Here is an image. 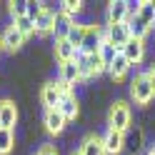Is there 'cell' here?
I'll use <instances>...</instances> for the list:
<instances>
[{"instance_id":"9a60e30c","label":"cell","mask_w":155,"mask_h":155,"mask_svg":"<svg viewBox=\"0 0 155 155\" xmlns=\"http://www.w3.org/2000/svg\"><path fill=\"white\" fill-rule=\"evenodd\" d=\"M130 63H128V58H125L123 53H118V58L113 60V65L108 68V75H110V80L113 83H118V80H123L125 75H128V70H130Z\"/></svg>"},{"instance_id":"8992f818","label":"cell","mask_w":155,"mask_h":155,"mask_svg":"<svg viewBox=\"0 0 155 155\" xmlns=\"http://www.w3.org/2000/svg\"><path fill=\"white\" fill-rule=\"evenodd\" d=\"M128 0H113L105 8V25H123L128 20Z\"/></svg>"},{"instance_id":"4316f807","label":"cell","mask_w":155,"mask_h":155,"mask_svg":"<svg viewBox=\"0 0 155 155\" xmlns=\"http://www.w3.org/2000/svg\"><path fill=\"white\" fill-rule=\"evenodd\" d=\"M10 15H13V20L28 15V0H15V3H10Z\"/></svg>"},{"instance_id":"7402d4cb","label":"cell","mask_w":155,"mask_h":155,"mask_svg":"<svg viewBox=\"0 0 155 155\" xmlns=\"http://www.w3.org/2000/svg\"><path fill=\"white\" fill-rule=\"evenodd\" d=\"M138 18H140V20H145L150 28H155V0H145V3H140Z\"/></svg>"},{"instance_id":"ffe728a7","label":"cell","mask_w":155,"mask_h":155,"mask_svg":"<svg viewBox=\"0 0 155 155\" xmlns=\"http://www.w3.org/2000/svg\"><path fill=\"white\" fill-rule=\"evenodd\" d=\"M13 28H15V30L25 38V40L35 35V20H30L28 15H23V18H15V20H13Z\"/></svg>"},{"instance_id":"30bf717a","label":"cell","mask_w":155,"mask_h":155,"mask_svg":"<svg viewBox=\"0 0 155 155\" xmlns=\"http://www.w3.org/2000/svg\"><path fill=\"white\" fill-rule=\"evenodd\" d=\"M120 53L128 58L130 65H138L143 58H145V40H135V38H130V40L120 48Z\"/></svg>"},{"instance_id":"3957f363","label":"cell","mask_w":155,"mask_h":155,"mask_svg":"<svg viewBox=\"0 0 155 155\" xmlns=\"http://www.w3.org/2000/svg\"><path fill=\"white\" fill-rule=\"evenodd\" d=\"M143 148H145V128L143 125H135L128 133H123V153L138 155Z\"/></svg>"},{"instance_id":"7a4b0ae2","label":"cell","mask_w":155,"mask_h":155,"mask_svg":"<svg viewBox=\"0 0 155 155\" xmlns=\"http://www.w3.org/2000/svg\"><path fill=\"white\" fill-rule=\"evenodd\" d=\"M130 98L138 103V105H143V108H148L150 100L155 98L153 85H150V80H148V75H145V73H138L130 80Z\"/></svg>"},{"instance_id":"5bb4252c","label":"cell","mask_w":155,"mask_h":155,"mask_svg":"<svg viewBox=\"0 0 155 155\" xmlns=\"http://www.w3.org/2000/svg\"><path fill=\"white\" fill-rule=\"evenodd\" d=\"M0 40H3V48H5V50H13V53H15V50H20V48L25 45V38H23V35H20V33H18L15 28H13V23L8 25L5 30H3Z\"/></svg>"},{"instance_id":"ac0fdd59","label":"cell","mask_w":155,"mask_h":155,"mask_svg":"<svg viewBox=\"0 0 155 155\" xmlns=\"http://www.w3.org/2000/svg\"><path fill=\"white\" fill-rule=\"evenodd\" d=\"M125 25H128V33H130V38H135V40H145V35L150 33V25L145 23V20H140L138 15L128 18V20H125Z\"/></svg>"},{"instance_id":"44dd1931","label":"cell","mask_w":155,"mask_h":155,"mask_svg":"<svg viewBox=\"0 0 155 155\" xmlns=\"http://www.w3.org/2000/svg\"><path fill=\"white\" fill-rule=\"evenodd\" d=\"M15 150V130L0 128V155H10Z\"/></svg>"},{"instance_id":"603a6c76","label":"cell","mask_w":155,"mask_h":155,"mask_svg":"<svg viewBox=\"0 0 155 155\" xmlns=\"http://www.w3.org/2000/svg\"><path fill=\"white\" fill-rule=\"evenodd\" d=\"M85 30H88V25H85V23H75V25H73V30L68 33L65 40L70 43L73 48H80V45H83V38H85Z\"/></svg>"},{"instance_id":"277c9868","label":"cell","mask_w":155,"mask_h":155,"mask_svg":"<svg viewBox=\"0 0 155 155\" xmlns=\"http://www.w3.org/2000/svg\"><path fill=\"white\" fill-rule=\"evenodd\" d=\"M63 93H65V90H63L55 80L43 83V88H40V103H43V108H45V110L58 108V105H60V100H63Z\"/></svg>"},{"instance_id":"83f0119b","label":"cell","mask_w":155,"mask_h":155,"mask_svg":"<svg viewBox=\"0 0 155 155\" xmlns=\"http://www.w3.org/2000/svg\"><path fill=\"white\" fill-rule=\"evenodd\" d=\"M35 155H60V150H58L55 145L45 143V145H40V148H38V153H35Z\"/></svg>"},{"instance_id":"7c38bea8","label":"cell","mask_w":155,"mask_h":155,"mask_svg":"<svg viewBox=\"0 0 155 155\" xmlns=\"http://www.w3.org/2000/svg\"><path fill=\"white\" fill-rule=\"evenodd\" d=\"M73 25H75V20L73 18H68L65 13H60L58 10V15H55V28H53V43H58V40H65L68 38V33L73 30Z\"/></svg>"},{"instance_id":"484cf974","label":"cell","mask_w":155,"mask_h":155,"mask_svg":"<svg viewBox=\"0 0 155 155\" xmlns=\"http://www.w3.org/2000/svg\"><path fill=\"white\" fill-rule=\"evenodd\" d=\"M43 10H45V3H40V0H28V18L30 20H38V15Z\"/></svg>"},{"instance_id":"9c48e42d","label":"cell","mask_w":155,"mask_h":155,"mask_svg":"<svg viewBox=\"0 0 155 155\" xmlns=\"http://www.w3.org/2000/svg\"><path fill=\"white\" fill-rule=\"evenodd\" d=\"M55 10L50 5H45V10L38 15V20H35V35H53V28H55Z\"/></svg>"},{"instance_id":"d4e9b609","label":"cell","mask_w":155,"mask_h":155,"mask_svg":"<svg viewBox=\"0 0 155 155\" xmlns=\"http://www.w3.org/2000/svg\"><path fill=\"white\" fill-rule=\"evenodd\" d=\"M60 5H63L60 13H65L68 18H73V20L85 10V3H80V0H65V3H60Z\"/></svg>"},{"instance_id":"6da1fadb","label":"cell","mask_w":155,"mask_h":155,"mask_svg":"<svg viewBox=\"0 0 155 155\" xmlns=\"http://www.w3.org/2000/svg\"><path fill=\"white\" fill-rule=\"evenodd\" d=\"M108 128L118 133H128L133 128V110L125 100H115L108 108Z\"/></svg>"},{"instance_id":"8fae6325","label":"cell","mask_w":155,"mask_h":155,"mask_svg":"<svg viewBox=\"0 0 155 155\" xmlns=\"http://www.w3.org/2000/svg\"><path fill=\"white\" fill-rule=\"evenodd\" d=\"M100 45H103V40H100V33H98V25H88L80 50H83L85 55H95V53L100 50Z\"/></svg>"},{"instance_id":"ba28073f","label":"cell","mask_w":155,"mask_h":155,"mask_svg":"<svg viewBox=\"0 0 155 155\" xmlns=\"http://www.w3.org/2000/svg\"><path fill=\"white\" fill-rule=\"evenodd\" d=\"M43 125H45V130H48V133L60 135V133H65L68 120L60 115V110H58V108H53V110H45V113H43Z\"/></svg>"},{"instance_id":"4dcf8cb0","label":"cell","mask_w":155,"mask_h":155,"mask_svg":"<svg viewBox=\"0 0 155 155\" xmlns=\"http://www.w3.org/2000/svg\"><path fill=\"white\" fill-rule=\"evenodd\" d=\"M73 155H80V153H73Z\"/></svg>"},{"instance_id":"cb8c5ba5","label":"cell","mask_w":155,"mask_h":155,"mask_svg":"<svg viewBox=\"0 0 155 155\" xmlns=\"http://www.w3.org/2000/svg\"><path fill=\"white\" fill-rule=\"evenodd\" d=\"M118 48H115V45H110V43H103L100 45V50H98V55H100V60H103V65H105V70H108V68L113 65V60H115V58H118Z\"/></svg>"},{"instance_id":"52a82bcc","label":"cell","mask_w":155,"mask_h":155,"mask_svg":"<svg viewBox=\"0 0 155 155\" xmlns=\"http://www.w3.org/2000/svg\"><path fill=\"white\" fill-rule=\"evenodd\" d=\"M18 105L15 100H0V128L3 130H15V125H18Z\"/></svg>"},{"instance_id":"4fadbf2b","label":"cell","mask_w":155,"mask_h":155,"mask_svg":"<svg viewBox=\"0 0 155 155\" xmlns=\"http://www.w3.org/2000/svg\"><path fill=\"white\" fill-rule=\"evenodd\" d=\"M103 148H105V155H120L123 153V133L108 128L103 135Z\"/></svg>"},{"instance_id":"5b68a950","label":"cell","mask_w":155,"mask_h":155,"mask_svg":"<svg viewBox=\"0 0 155 155\" xmlns=\"http://www.w3.org/2000/svg\"><path fill=\"white\" fill-rule=\"evenodd\" d=\"M58 110H60V115L68 123L75 120L78 115H80V95H75V90H65L60 105H58Z\"/></svg>"},{"instance_id":"e0dca14e","label":"cell","mask_w":155,"mask_h":155,"mask_svg":"<svg viewBox=\"0 0 155 155\" xmlns=\"http://www.w3.org/2000/svg\"><path fill=\"white\" fill-rule=\"evenodd\" d=\"M78 153H80V155H105L103 138H98V135H85Z\"/></svg>"},{"instance_id":"d6986e66","label":"cell","mask_w":155,"mask_h":155,"mask_svg":"<svg viewBox=\"0 0 155 155\" xmlns=\"http://www.w3.org/2000/svg\"><path fill=\"white\" fill-rule=\"evenodd\" d=\"M75 50H78V48H73L68 40H58V43H53V55H55L58 63H70L73 55H75Z\"/></svg>"},{"instance_id":"f546056e","label":"cell","mask_w":155,"mask_h":155,"mask_svg":"<svg viewBox=\"0 0 155 155\" xmlns=\"http://www.w3.org/2000/svg\"><path fill=\"white\" fill-rule=\"evenodd\" d=\"M0 53H3V40H0Z\"/></svg>"},{"instance_id":"2e32d148","label":"cell","mask_w":155,"mask_h":155,"mask_svg":"<svg viewBox=\"0 0 155 155\" xmlns=\"http://www.w3.org/2000/svg\"><path fill=\"white\" fill-rule=\"evenodd\" d=\"M128 40H130V33H128V25L125 23L123 25H108V43L110 45H115L120 50Z\"/></svg>"},{"instance_id":"f1b7e54d","label":"cell","mask_w":155,"mask_h":155,"mask_svg":"<svg viewBox=\"0 0 155 155\" xmlns=\"http://www.w3.org/2000/svg\"><path fill=\"white\" fill-rule=\"evenodd\" d=\"M145 75H148V80H150V85H153V93H155V63L145 70Z\"/></svg>"}]
</instances>
